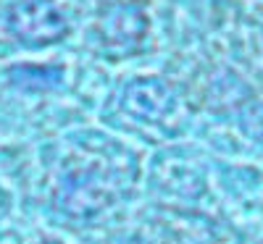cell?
<instances>
[{"instance_id":"2","label":"cell","mask_w":263,"mask_h":244,"mask_svg":"<svg viewBox=\"0 0 263 244\" xmlns=\"http://www.w3.org/2000/svg\"><path fill=\"white\" fill-rule=\"evenodd\" d=\"M111 194H108V181L103 173H95L90 168H79L77 173H71L69 179L61 187V205L66 213L87 218L100 213Z\"/></svg>"},{"instance_id":"4","label":"cell","mask_w":263,"mask_h":244,"mask_svg":"<svg viewBox=\"0 0 263 244\" xmlns=\"http://www.w3.org/2000/svg\"><path fill=\"white\" fill-rule=\"evenodd\" d=\"M145 37V16L140 8L124 6L114 11L103 24V42H108L116 50L132 53Z\"/></svg>"},{"instance_id":"3","label":"cell","mask_w":263,"mask_h":244,"mask_svg":"<svg viewBox=\"0 0 263 244\" xmlns=\"http://www.w3.org/2000/svg\"><path fill=\"white\" fill-rule=\"evenodd\" d=\"M124 110L135 118L161 124L171 113V92L161 79H137L124 90Z\"/></svg>"},{"instance_id":"1","label":"cell","mask_w":263,"mask_h":244,"mask_svg":"<svg viewBox=\"0 0 263 244\" xmlns=\"http://www.w3.org/2000/svg\"><path fill=\"white\" fill-rule=\"evenodd\" d=\"M8 29L24 45L45 48L66 37L69 18L55 0H24V3L11 8Z\"/></svg>"}]
</instances>
